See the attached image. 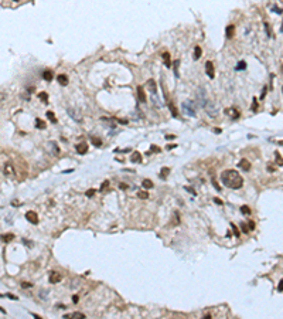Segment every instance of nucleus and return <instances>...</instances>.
Wrapping results in <instances>:
<instances>
[{"instance_id":"obj_48","label":"nucleus","mask_w":283,"mask_h":319,"mask_svg":"<svg viewBox=\"0 0 283 319\" xmlns=\"http://www.w3.org/2000/svg\"><path fill=\"white\" fill-rule=\"evenodd\" d=\"M166 138H167V139H174V138H176V136H174V135H167V136H166Z\"/></svg>"},{"instance_id":"obj_34","label":"nucleus","mask_w":283,"mask_h":319,"mask_svg":"<svg viewBox=\"0 0 283 319\" xmlns=\"http://www.w3.org/2000/svg\"><path fill=\"white\" fill-rule=\"evenodd\" d=\"M248 230H255V221L251 220V221L248 223Z\"/></svg>"},{"instance_id":"obj_47","label":"nucleus","mask_w":283,"mask_h":319,"mask_svg":"<svg viewBox=\"0 0 283 319\" xmlns=\"http://www.w3.org/2000/svg\"><path fill=\"white\" fill-rule=\"evenodd\" d=\"M214 132H215V133H221V129H219V128H215Z\"/></svg>"},{"instance_id":"obj_11","label":"nucleus","mask_w":283,"mask_h":319,"mask_svg":"<svg viewBox=\"0 0 283 319\" xmlns=\"http://www.w3.org/2000/svg\"><path fill=\"white\" fill-rule=\"evenodd\" d=\"M137 95H139L140 102L144 104V102H146V94H144V89H143L142 87H137Z\"/></svg>"},{"instance_id":"obj_30","label":"nucleus","mask_w":283,"mask_h":319,"mask_svg":"<svg viewBox=\"0 0 283 319\" xmlns=\"http://www.w3.org/2000/svg\"><path fill=\"white\" fill-rule=\"evenodd\" d=\"M91 141H92V143H93L95 146H102V141H101V139H96V138H92Z\"/></svg>"},{"instance_id":"obj_39","label":"nucleus","mask_w":283,"mask_h":319,"mask_svg":"<svg viewBox=\"0 0 283 319\" xmlns=\"http://www.w3.org/2000/svg\"><path fill=\"white\" fill-rule=\"evenodd\" d=\"M186 190H187V192H190L191 194H197V193H196V190H194L193 187H187V186H186Z\"/></svg>"},{"instance_id":"obj_6","label":"nucleus","mask_w":283,"mask_h":319,"mask_svg":"<svg viewBox=\"0 0 283 319\" xmlns=\"http://www.w3.org/2000/svg\"><path fill=\"white\" fill-rule=\"evenodd\" d=\"M26 218L27 221H30L31 224H38V216L36 211H27L26 213Z\"/></svg>"},{"instance_id":"obj_45","label":"nucleus","mask_w":283,"mask_h":319,"mask_svg":"<svg viewBox=\"0 0 283 319\" xmlns=\"http://www.w3.org/2000/svg\"><path fill=\"white\" fill-rule=\"evenodd\" d=\"M283 282L282 281H280V282H279V286H278V289H279V292H282V289H283V285H282Z\"/></svg>"},{"instance_id":"obj_12","label":"nucleus","mask_w":283,"mask_h":319,"mask_svg":"<svg viewBox=\"0 0 283 319\" xmlns=\"http://www.w3.org/2000/svg\"><path fill=\"white\" fill-rule=\"evenodd\" d=\"M65 319H70V318H75V319H84V318H86L82 312H72L71 315H65L64 316Z\"/></svg>"},{"instance_id":"obj_31","label":"nucleus","mask_w":283,"mask_h":319,"mask_svg":"<svg viewBox=\"0 0 283 319\" xmlns=\"http://www.w3.org/2000/svg\"><path fill=\"white\" fill-rule=\"evenodd\" d=\"M108 187H109V182L106 180V182H103V183H102V186H101V189H99V190H101V192H105Z\"/></svg>"},{"instance_id":"obj_53","label":"nucleus","mask_w":283,"mask_h":319,"mask_svg":"<svg viewBox=\"0 0 283 319\" xmlns=\"http://www.w3.org/2000/svg\"><path fill=\"white\" fill-rule=\"evenodd\" d=\"M14 1H17V0H14Z\"/></svg>"},{"instance_id":"obj_36","label":"nucleus","mask_w":283,"mask_h":319,"mask_svg":"<svg viewBox=\"0 0 283 319\" xmlns=\"http://www.w3.org/2000/svg\"><path fill=\"white\" fill-rule=\"evenodd\" d=\"M162 170H163V172L160 173V177H166V176L168 174V169H167V167H164V169H162Z\"/></svg>"},{"instance_id":"obj_4","label":"nucleus","mask_w":283,"mask_h":319,"mask_svg":"<svg viewBox=\"0 0 283 319\" xmlns=\"http://www.w3.org/2000/svg\"><path fill=\"white\" fill-rule=\"evenodd\" d=\"M204 109L207 111V114H208L211 118H215V117L218 115V107H217L214 102H211L209 99H208V102L204 105Z\"/></svg>"},{"instance_id":"obj_23","label":"nucleus","mask_w":283,"mask_h":319,"mask_svg":"<svg viewBox=\"0 0 283 319\" xmlns=\"http://www.w3.org/2000/svg\"><path fill=\"white\" fill-rule=\"evenodd\" d=\"M245 68H246V63H245V61H239V63L237 64V67H235L237 71H242V70H245Z\"/></svg>"},{"instance_id":"obj_2","label":"nucleus","mask_w":283,"mask_h":319,"mask_svg":"<svg viewBox=\"0 0 283 319\" xmlns=\"http://www.w3.org/2000/svg\"><path fill=\"white\" fill-rule=\"evenodd\" d=\"M181 108H183V112L186 115H188V117H196L197 115V105H196V102H193L190 99L184 101Z\"/></svg>"},{"instance_id":"obj_19","label":"nucleus","mask_w":283,"mask_h":319,"mask_svg":"<svg viewBox=\"0 0 283 319\" xmlns=\"http://www.w3.org/2000/svg\"><path fill=\"white\" fill-rule=\"evenodd\" d=\"M147 87L150 88L152 94H156V92H157V88H156V82H154L153 80H149V81H147Z\"/></svg>"},{"instance_id":"obj_24","label":"nucleus","mask_w":283,"mask_h":319,"mask_svg":"<svg viewBox=\"0 0 283 319\" xmlns=\"http://www.w3.org/2000/svg\"><path fill=\"white\" fill-rule=\"evenodd\" d=\"M36 128L38 129H45V122L41 119H36Z\"/></svg>"},{"instance_id":"obj_15","label":"nucleus","mask_w":283,"mask_h":319,"mask_svg":"<svg viewBox=\"0 0 283 319\" xmlns=\"http://www.w3.org/2000/svg\"><path fill=\"white\" fill-rule=\"evenodd\" d=\"M234 31H235V27H234L232 24H231V26H228V27L225 29V36H227V39H232Z\"/></svg>"},{"instance_id":"obj_43","label":"nucleus","mask_w":283,"mask_h":319,"mask_svg":"<svg viewBox=\"0 0 283 319\" xmlns=\"http://www.w3.org/2000/svg\"><path fill=\"white\" fill-rule=\"evenodd\" d=\"M241 227H242V231H243V233H248V231H249V230L246 228V224H243V223H242V224H241Z\"/></svg>"},{"instance_id":"obj_35","label":"nucleus","mask_w":283,"mask_h":319,"mask_svg":"<svg viewBox=\"0 0 283 319\" xmlns=\"http://www.w3.org/2000/svg\"><path fill=\"white\" fill-rule=\"evenodd\" d=\"M33 286V284H30V282H21V288H31Z\"/></svg>"},{"instance_id":"obj_9","label":"nucleus","mask_w":283,"mask_h":319,"mask_svg":"<svg viewBox=\"0 0 283 319\" xmlns=\"http://www.w3.org/2000/svg\"><path fill=\"white\" fill-rule=\"evenodd\" d=\"M88 152V145L85 143V142H82L80 145H77V153H80V155H85Z\"/></svg>"},{"instance_id":"obj_16","label":"nucleus","mask_w":283,"mask_h":319,"mask_svg":"<svg viewBox=\"0 0 283 319\" xmlns=\"http://www.w3.org/2000/svg\"><path fill=\"white\" fill-rule=\"evenodd\" d=\"M4 174H7V176H13L14 174V169H13L11 163H7L4 166Z\"/></svg>"},{"instance_id":"obj_5","label":"nucleus","mask_w":283,"mask_h":319,"mask_svg":"<svg viewBox=\"0 0 283 319\" xmlns=\"http://www.w3.org/2000/svg\"><path fill=\"white\" fill-rule=\"evenodd\" d=\"M67 112H68V115L75 121V122H82V115L77 111V109H74V108H68Z\"/></svg>"},{"instance_id":"obj_17","label":"nucleus","mask_w":283,"mask_h":319,"mask_svg":"<svg viewBox=\"0 0 283 319\" xmlns=\"http://www.w3.org/2000/svg\"><path fill=\"white\" fill-rule=\"evenodd\" d=\"M0 238H1L3 242H9V241H11V240L14 238V234H11V233H9V234H1Z\"/></svg>"},{"instance_id":"obj_38","label":"nucleus","mask_w":283,"mask_h":319,"mask_svg":"<svg viewBox=\"0 0 283 319\" xmlns=\"http://www.w3.org/2000/svg\"><path fill=\"white\" fill-rule=\"evenodd\" d=\"M93 193H95V190H93V189H89V190L86 192V196H88V197H92Z\"/></svg>"},{"instance_id":"obj_22","label":"nucleus","mask_w":283,"mask_h":319,"mask_svg":"<svg viewBox=\"0 0 283 319\" xmlns=\"http://www.w3.org/2000/svg\"><path fill=\"white\" fill-rule=\"evenodd\" d=\"M201 54H202V50H201V47H196L194 48V60H198L200 57H201Z\"/></svg>"},{"instance_id":"obj_32","label":"nucleus","mask_w":283,"mask_h":319,"mask_svg":"<svg viewBox=\"0 0 283 319\" xmlns=\"http://www.w3.org/2000/svg\"><path fill=\"white\" fill-rule=\"evenodd\" d=\"M227 112H229V115H232V114H234V117H235V118H238V117H239V114H238V111H237V109H227Z\"/></svg>"},{"instance_id":"obj_1","label":"nucleus","mask_w":283,"mask_h":319,"mask_svg":"<svg viewBox=\"0 0 283 319\" xmlns=\"http://www.w3.org/2000/svg\"><path fill=\"white\" fill-rule=\"evenodd\" d=\"M221 180H222L224 186L228 189H241L243 184V179L239 176V173L232 169L224 170L221 173Z\"/></svg>"},{"instance_id":"obj_29","label":"nucleus","mask_w":283,"mask_h":319,"mask_svg":"<svg viewBox=\"0 0 283 319\" xmlns=\"http://www.w3.org/2000/svg\"><path fill=\"white\" fill-rule=\"evenodd\" d=\"M40 98L42 99V102H44V104H47V102H48V95H47L45 92H40Z\"/></svg>"},{"instance_id":"obj_25","label":"nucleus","mask_w":283,"mask_h":319,"mask_svg":"<svg viewBox=\"0 0 283 319\" xmlns=\"http://www.w3.org/2000/svg\"><path fill=\"white\" fill-rule=\"evenodd\" d=\"M47 118L51 121V122H54V123L57 122V118H55V115H54V112H52V111H48V112H47Z\"/></svg>"},{"instance_id":"obj_42","label":"nucleus","mask_w":283,"mask_h":319,"mask_svg":"<svg viewBox=\"0 0 283 319\" xmlns=\"http://www.w3.org/2000/svg\"><path fill=\"white\" fill-rule=\"evenodd\" d=\"M265 29H266V31H268V36H270V29H269V24H268V23H265Z\"/></svg>"},{"instance_id":"obj_52","label":"nucleus","mask_w":283,"mask_h":319,"mask_svg":"<svg viewBox=\"0 0 283 319\" xmlns=\"http://www.w3.org/2000/svg\"><path fill=\"white\" fill-rule=\"evenodd\" d=\"M0 312H3V314H6V311L3 309V308H0Z\"/></svg>"},{"instance_id":"obj_44","label":"nucleus","mask_w":283,"mask_h":319,"mask_svg":"<svg viewBox=\"0 0 283 319\" xmlns=\"http://www.w3.org/2000/svg\"><path fill=\"white\" fill-rule=\"evenodd\" d=\"M212 184L215 186V189H217V190H221V187H219V186L217 184V182H215V180H212Z\"/></svg>"},{"instance_id":"obj_41","label":"nucleus","mask_w":283,"mask_h":319,"mask_svg":"<svg viewBox=\"0 0 283 319\" xmlns=\"http://www.w3.org/2000/svg\"><path fill=\"white\" fill-rule=\"evenodd\" d=\"M214 201H215L217 204H219V206H222V204H224V203H222V200L218 199V197H214Z\"/></svg>"},{"instance_id":"obj_50","label":"nucleus","mask_w":283,"mask_h":319,"mask_svg":"<svg viewBox=\"0 0 283 319\" xmlns=\"http://www.w3.org/2000/svg\"><path fill=\"white\" fill-rule=\"evenodd\" d=\"M72 302H78V296H74L72 298Z\"/></svg>"},{"instance_id":"obj_40","label":"nucleus","mask_w":283,"mask_h":319,"mask_svg":"<svg viewBox=\"0 0 283 319\" xmlns=\"http://www.w3.org/2000/svg\"><path fill=\"white\" fill-rule=\"evenodd\" d=\"M6 296H7V298H10V299H14V301H17V299H19V298H17V296H14L13 294H6Z\"/></svg>"},{"instance_id":"obj_33","label":"nucleus","mask_w":283,"mask_h":319,"mask_svg":"<svg viewBox=\"0 0 283 319\" xmlns=\"http://www.w3.org/2000/svg\"><path fill=\"white\" fill-rule=\"evenodd\" d=\"M231 227H232V231H234V234H235V237H239V231H238V228H237V226H235V224H231Z\"/></svg>"},{"instance_id":"obj_46","label":"nucleus","mask_w":283,"mask_h":319,"mask_svg":"<svg viewBox=\"0 0 283 319\" xmlns=\"http://www.w3.org/2000/svg\"><path fill=\"white\" fill-rule=\"evenodd\" d=\"M152 151H154V152H160V149H159L157 146H152Z\"/></svg>"},{"instance_id":"obj_20","label":"nucleus","mask_w":283,"mask_h":319,"mask_svg":"<svg viewBox=\"0 0 283 319\" xmlns=\"http://www.w3.org/2000/svg\"><path fill=\"white\" fill-rule=\"evenodd\" d=\"M42 78L45 81H51L52 80V73L50 71V70H45L44 73H42Z\"/></svg>"},{"instance_id":"obj_3","label":"nucleus","mask_w":283,"mask_h":319,"mask_svg":"<svg viewBox=\"0 0 283 319\" xmlns=\"http://www.w3.org/2000/svg\"><path fill=\"white\" fill-rule=\"evenodd\" d=\"M197 102H198V105L204 108V105L208 102V94H207V91H205V88H202L200 87L198 89H197Z\"/></svg>"},{"instance_id":"obj_27","label":"nucleus","mask_w":283,"mask_h":319,"mask_svg":"<svg viewBox=\"0 0 283 319\" xmlns=\"http://www.w3.org/2000/svg\"><path fill=\"white\" fill-rule=\"evenodd\" d=\"M137 196H139L140 199H147V197H149V193H147V192H144V190H143V192L140 190V192L137 193Z\"/></svg>"},{"instance_id":"obj_8","label":"nucleus","mask_w":283,"mask_h":319,"mask_svg":"<svg viewBox=\"0 0 283 319\" xmlns=\"http://www.w3.org/2000/svg\"><path fill=\"white\" fill-rule=\"evenodd\" d=\"M61 279H62V277H61L60 272H57V271H51V274H50V282H51V284H58Z\"/></svg>"},{"instance_id":"obj_10","label":"nucleus","mask_w":283,"mask_h":319,"mask_svg":"<svg viewBox=\"0 0 283 319\" xmlns=\"http://www.w3.org/2000/svg\"><path fill=\"white\" fill-rule=\"evenodd\" d=\"M130 160H132L133 163H140V162H142V153H140V152H133L132 156H130Z\"/></svg>"},{"instance_id":"obj_28","label":"nucleus","mask_w":283,"mask_h":319,"mask_svg":"<svg viewBox=\"0 0 283 319\" xmlns=\"http://www.w3.org/2000/svg\"><path fill=\"white\" fill-rule=\"evenodd\" d=\"M241 211H242L243 214H246V216L251 214V208H249L248 206H242V207H241Z\"/></svg>"},{"instance_id":"obj_14","label":"nucleus","mask_w":283,"mask_h":319,"mask_svg":"<svg viewBox=\"0 0 283 319\" xmlns=\"http://www.w3.org/2000/svg\"><path fill=\"white\" fill-rule=\"evenodd\" d=\"M57 80H58V82L62 85V87H65V85H68V77L65 75V74H60L58 77H57Z\"/></svg>"},{"instance_id":"obj_21","label":"nucleus","mask_w":283,"mask_h":319,"mask_svg":"<svg viewBox=\"0 0 283 319\" xmlns=\"http://www.w3.org/2000/svg\"><path fill=\"white\" fill-rule=\"evenodd\" d=\"M142 186H143L144 189H152V187H153V182L149 180V179H144V180L142 182Z\"/></svg>"},{"instance_id":"obj_7","label":"nucleus","mask_w":283,"mask_h":319,"mask_svg":"<svg viewBox=\"0 0 283 319\" xmlns=\"http://www.w3.org/2000/svg\"><path fill=\"white\" fill-rule=\"evenodd\" d=\"M205 71H207V75L212 80L214 77H215V73H214V64H212V61H207L205 63Z\"/></svg>"},{"instance_id":"obj_37","label":"nucleus","mask_w":283,"mask_h":319,"mask_svg":"<svg viewBox=\"0 0 283 319\" xmlns=\"http://www.w3.org/2000/svg\"><path fill=\"white\" fill-rule=\"evenodd\" d=\"M258 109V101L256 98H253V104H252V111H256Z\"/></svg>"},{"instance_id":"obj_49","label":"nucleus","mask_w":283,"mask_h":319,"mask_svg":"<svg viewBox=\"0 0 283 319\" xmlns=\"http://www.w3.org/2000/svg\"><path fill=\"white\" fill-rule=\"evenodd\" d=\"M174 148H177V146H176V145H168V146H167V149H174Z\"/></svg>"},{"instance_id":"obj_13","label":"nucleus","mask_w":283,"mask_h":319,"mask_svg":"<svg viewBox=\"0 0 283 319\" xmlns=\"http://www.w3.org/2000/svg\"><path fill=\"white\" fill-rule=\"evenodd\" d=\"M238 166H239L241 169H243V170H246V172H248V170H251V163H249L246 159L241 160V162L238 163Z\"/></svg>"},{"instance_id":"obj_51","label":"nucleus","mask_w":283,"mask_h":319,"mask_svg":"<svg viewBox=\"0 0 283 319\" xmlns=\"http://www.w3.org/2000/svg\"><path fill=\"white\" fill-rule=\"evenodd\" d=\"M204 319H211V314L209 315H204Z\"/></svg>"},{"instance_id":"obj_18","label":"nucleus","mask_w":283,"mask_h":319,"mask_svg":"<svg viewBox=\"0 0 283 319\" xmlns=\"http://www.w3.org/2000/svg\"><path fill=\"white\" fill-rule=\"evenodd\" d=\"M163 61H164V64H166L167 68L171 67V61H170V54H168V53H164V54H163Z\"/></svg>"},{"instance_id":"obj_26","label":"nucleus","mask_w":283,"mask_h":319,"mask_svg":"<svg viewBox=\"0 0 283 319\" xmlns=\"http://www.w3.org/2000/svg\"><path fill=\"white\" fill-rule=\"evenodd\" d=\"M168 108H170V111H171V115H173V117H177V109L174 108V105H173L171 102H168Z\"/></svg>"}]
</instances>
